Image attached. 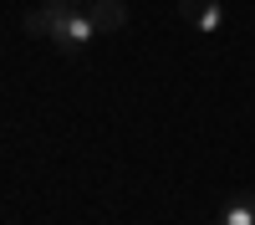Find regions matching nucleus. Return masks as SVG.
<instances>
[{
	"mask_svg": "<svg viewBox=\"0 0 255 225\" xmlns=\"http://www.w3.org/2000/svg\"><path fill=\"white\" fill-rule=\"evenodd\" d=\"M67 10H72L67 0H41V5H36L26 20H20V26H26V36H51V26H56Z\"/></svg>",
	"mask_w": 255,
	"mask_h": 225,
	"instance_id": "nucleus-4",
	"label": "nucleus"
},
{
	"mask_svg": "<svg viewBox=\"0 0 255 225\" xmlns=\"http://www.w3.org/2000/svg\"><path fill=\"white\" fill-rule=\"evenodd\" d=\"M179 15L194 20L204 36H220L225 31V5H220V0H179Z\"/></svg>",
	"mask_w": 255,
	"mask_h": 225,
	"instance_id": "nucleus-2",
	"label": "nucleus"
},
{
	"mask_svg": "<svg viewBox=\"0 0 255 225\" xmlns=\"http://www.w3.org/2000/svg\"><path fill=\"white\" fill-rule=\"evenodd\" d=\"M87 15H92L97 36H113V31L128 26V5H123V0H87Z\"/></svg>",
	"mask_w": 255,
	"mask_h": 225,
	"instance_id": "nucleus-3",
	"label": "nucleus"
},
{
	"mask_svg": "<svg viewBox=\"0 0 255 225\" xmlns=\"http://www.w3.org/2000/svg\"><path fill=\"white\" fill-rule=\"evenodd\" d=\"M67 5H87V0H67Z\"/></svg>",
	"mask_w": 255,
	"mask_h": 225,
	"instance_id": "nucleus-6",
	"label": "nucleus"
},
{
	"mask_svg": "<svg viewBox=\"0 0 255 225\" xmlns=\"http://www.w3.org/2000/svg\"><path fill=\"white\" fill-rule=\"evenodd\" d=\"M51 46L61 51V56H82V51H87L92 46V41H97V26H92V15H87V5H72L67 15H61L56 20V26H51Z\"/></svg>",
	"mask_w": 255,
	"mask_h": 225,
	"instance_id": "nucleus-1",
	"label": "nucleus"
},
{
	"mask_svg": "<svg viewBox=\"0 0 255 225\" xmlns=\"http://www.w3.org/2000/svg\"><path fill=\"white\" fill-rule=\"evenodd\" d=\"M215 225H255V195H250V190H240V195H230Z\"/></svg>",
	"mask_w": 255,
	"mask_h": 225,
	"instance_id": "nucleus-5",
	"label": "nucleus"
}]
</instances>
